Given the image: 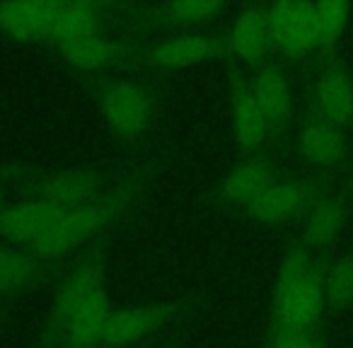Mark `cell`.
Returning <instances> with one entry per match:
<instances>
[{
	"label": "cell",
	"mask_w": 353,
	"mask_h": 348,
	"mask_svg": "<svg viewBox=\"0 0 353 348\" xmlns=\"http://www.w3.org/2000/svg\"><path fill=\"white\" fill-rule=\"evenodd\" d=\"M230 39L223 30L187 32L145 41L138 70H184L208 61H230Z\"/></svg>",
	"instance_id": "cell-13"
},
{
	"label": "cell",
	"mask_w": 353,
	"mask_h": 348,
	"mask_svg": "<svg viewBox=\"0 0 353 348\" xmlns=\"http://www.w3.org/2000/svg\"><path fill=\"white\" fill-rule=\"evenodd\" d=\"M112 309L114 307L109 303L107 285H99L70 319V327L65 331L61 348H102L104 329H107Z\"/></svg>",
	"instance_id": "cell-23"
},
{
	"label": "cell",
	"mask_w": 353,
	"mask_h": 348,
	"mask_svg": "<svg viewBox=\"0 0 353 348\" xmlns=\"http://www.w3.org/2000/svg\"><path fill=\"white\" fill-rule=\"evenodd\" d=\"M228 75V102H230L232 136L242 155H256L264 152L269 145V128L266 119L259 109V102L252 90L250 70H245L235 61H225Z\"/></svg>",
	"instance_id": "cell-17"
},
{
	"label": "cell",
	"mask_w": 353,
	"mask_h": 348,
	"mask_svg": "<svg viewBox=\"0 0 353 348\" xmlns=\"http://www.w3.org/2000/svg\"><path fill=\"white\" fill-rule=\"evenodd\" d=\"M348 211H351V198H348V189L343 179L334 182L332 187L324 192V196L314 203L303 218V227H300L295 240L314 256H324V252L339 240L343 225H346Z\"/></svg>",
	"instance_id": "cell-18"
},
{
	"label": "cell",
	"mask_w": 353,
	"mask_h": 348,
	"mask_svg": "<svg viewBox=\"0 0 353 348\" xmlns=\"http://www.w3.org/2000/svg\"><path fill=\"white\" fill-rule=\"evenodd\" d=\"M230 39V56L245 70H254L269 59H274V41L269 25V3H252L237 15Z\"/></svg>",
	"instance_id": "cell-20"
},
{
	"label": "cell",
	"mask_w": 353,
	"mask_h": 348,
	"mask_svg": "<svg viewBox=\"0 0 353 348\" xmlns=\"http://www.w3.org/2000/svg\"><path fill=\"white\" fill-rule=\"evenodd\" d=\"M334 182L336 179L319 177L312 172L310 174H283L242 216L259 225H283L295 218H305Z\"/></svg>",
	"instance_id": "cell-12"
},
{
	"label": "cell",
	"mask_w": 353,
	"mask_h": 348,
	"mask_svg": "<svg viewBox=\"0 0 353 348\" xmlns=\"http://www.w3.org/2000/svg\"><path fill=\"white\" fill-rule=\"evenodd\" d=\"M348 12H351V6H348V3H339V0H332V3H314L317 44H319L317 61L339 54V39H341L343 30H346Z\"/></svg>",
	"instance_id": "cell-25"
},
{
	"label": "cell",
	"mask_w": 353,
	"mask_h": 348,
	"mask_svg": "<svg viewBox=\"0 0 353 348\" xmlns=\"http://www.w3.org/2000/svg\"><path fill=\"white\" fill-rule=\"evenodd\" d=\"M283 177L276 157L269 150L247 155L230 170L213 194V206L225 213H245L271 184Z\"/></svg>",
	"instance_id": "cell-16"
},
{
	"label": "cell",
	"mask_w": 353,
	"mask_h": 348,
	"mask_svg": "<svg viewBox=\"0 0 353 348\" xmlns=\"http://www.w3.org/2000/svg\"><path fill=\"white\" fill-rule=\"evenodd\" d=\"M34 172V167L22 165V162H0V182H20Z\"/></svg>",
	"instance_id": "cell-27"
},
{
	"label": "cell",
	"mask_w": 353,
	"mask_h": 348,
	"mask_svg": "<svg viewBox=\"0 0 353 348\" xmlns=\"http://www.w3.org/2000/svg\"><path fill=\"white\" fill-rule=\"evenodd\" d=\"M228 12L223 0H172L152 6H133L128 12L126 37H172L203 32Z\"/></svg>",
	"instance_id": "cell-8"
},
{
	"label": "cell",
	"mask_w": 353,
	"mask_h": 348,
	"mask_svg": "<svg viewBox=\"0 0 353 348\" xmlns=\"http://www.w3.org/2000/svg\"><path fill=\"white\" fill-rule=\"evenodd\" d=\"M56 0H12L0 3V34L22 44H49Z\"/></svg>",
	"instance_id": "cell-21"
},
{
	"label": "cell",
	"mask_w": 353,
	"mask_h": 348,
	"mask_svg": "<svg viewBox=\"0 0 353 348\" xmlns=\"http://www.w3.org/2000/svg\"><path fill=\"white\" fill-rule=\"evenodd\" d=\"M136 165L123 167H65L54 172H34L15 182L20 198H39L63 208H78L94 198L104 196L126 182Z\"/></svg>",
	"instance_id": "cell-5"
},
{
	"label": "cell",
	"mask_w": 353,
	"mask_h": 348,
	"mask_svg": "<svg viewBox=\"0 0 353 348\" xmlns=\"http://www.w3.org/2000/svg\"><path fill=\"white\" fill-rule=\"evenodd\" d=\"M264 348H327L322 331L305 334H266Z\"/></svg>",
	"instance_id": "cell-26"
},
{
	"label": "cell",
	"mask_w": 353,
	"mask_h": 348,
	"mask_svg": "<svg viewBox=\"0 0 353 348\" xmlns=\"http://www.w3.org/2000/svg\"><path fill=\"white\" fill-rule=\"evenodd\" d=\"M160 170L162 165L157 160H152V157L136 162V167H133L126 182H121L117 189L94 198V201L83 203L78 208H70L54 230L46 232L39 242H34L30 247V252L39 261H46V264L54 266H65L85 247L97 242L99 237L117 232L119 223L150 194L155 179L160 177Z\"/></svg>",
	"instance_id": "cell-1"
},
{
	"label": "cell",
	"mask_w": 353,
	"mask_h": 348,
	"mask_svg": "<svg viewBox=\"0 0 353 348\" xmlns=\"http://www.w3.org/2000/svg\"><path fill=\"white\" fill-rule=\"evenodd\" d=\"M348 172H351V174H353V157H351V170H348Z\"/></svg>",
	"instance_id": "cell-32"
},
{
	"label": "cell",
	"mask_w": 353,
	"mask_h": 348,
	"mask_svg": "<svg viewBox=\"0 0 353 348\" xmlns=\"http://www.w3.org/2000/svg\"><path fill=\"white\" fill-rule=\"evenodd\" d=\"M269 25L274 56L290 70L314 63L319 54L314 3L281 0L269 3Z\"/></svg>",
	"instance_id": "cell-11"
},
{
	"label": "cell",
	"mask_w": 353,
	"mask_h": 348,
	"mask_svg": "<svg viewBox=\"0 0 353 348\" xmlns=\"http://www.w3.org/2000/svg\"><path fill=\"white\" fill-rule=\"evenodd\" d=\"M133 6L123 3H92V0H56V15L51 22L49 46L59 41L85 39L109 34L117 27L126 30Z\"/></svg>",
	"instance_id": "cell-15"
},
{
	"label": "cell",
	"mask_w": 353,
	"mask_h": 348,
	"mask_svg": "<svg viewBox=\"0 0 353 348\" xmlns=\"http://www.w3.org/2000/svg\"><path fill=\"white\" fill-rule=\"evenodd\" d=\"M203 293H189L184 298L165 300L152 305H136V307H114L104 329L102 348H138L150 343V336L170 329L172 324L184 322V317L199 307Z\"/></svg>",
	"instance_id": "cell-7"
},
{
	"label": "cell",
	"mask_w": 353,
	"mask_h": 348,
	"mask_svg": "<svg viewBox=\"0 0 353 348\" xmlns=\"http://www.w3.org/2000/svg\"><path fill=\"white\" fill-rule=\"evenodd\" d=\"M252 90L269 128V145H281L290 141L298 123V97H295L293 70L279 61L269 59L250 73Z\"/></svg>",
	"instance_id": "cell-10"
},
{
	"label": "cell",
	"mask_w": 353,
	"mask_h": 348,
	"mask_svg": "<svg viewBox=\"0 0 353 348\" xmlns=\"http://www.w3.org/2000/svg\"><path fill=\"white\" fill-rule=\"evenodd\" d=\"M143 46H145V39L97 34L85 37V39L59 41V44H51V49L75 73L85 78H97V75L119 73V70H138Z\"/></svg>",
	"instance_id": "cell-9"
},
{
	"label": "cell",
	"mask_w": 353,
	"mask_h": 348,
	"mask_svg": "<svg viewBox=\"0 0 353 348\" xmlns=\"http://www.w3.org/2000/svg\"><path fill=\"white\" fill-rule=\"evenodd\" d=\"M114 232L99 237L90 247H85L75 259L68 261V269L61 274L56 293L51 298V307L46 314L41 336L37 338L34 348H61L65 338V331L70 327V319L75 317L83 303L104 285L107 274V259L112 252Z\"/></svg>",
	"instance_id": "cell-4"
},
{
	"label": "cell",
	"mask_w": 353,
	"mask_h": 348,
	"mask_svg": "<svg viewBox=\"0 0 353 348\" xmlns=\"http://www.w3.org/2000/svg\"><path fill=\"white\" fill-rule=\"evenodd\" d=\"M157 348H182V334H174V336H170L165 343H160Z\"/></svg>",
	"instance_id": "cell-29"
},
{
	"label": "cell",
	"mask_w": 353,
	"mask_h": 348,
	"mask_svg": "<svg viewBox=\"0 0 353 348\" xmlns=\"http://www.w3.org/2000/svg\"><path fill=\"white\" fill-rule=\"evenodd\" d=\"M160 343H155V341H150V343H145V346H138V348H157Z\"/></svg>",
	"instance_id": "cell-31"
},
{
	"label": "cell",
	"mask_w": 353,
	"mask_h": 348,
	"mask_svg": "<svg viewBox=\"0 0 353 348\" xmlns=\"http://www.w3.org/2000/svg\"><path fill=\"white\" fill-rule=\"evenodd\" d=\"M293 145L303 165L312 174L327 179H343L351 170V136L336 123L303 102L293 131Z\"/></svg>",
	"instance_id": "cell-6"
},
{
	"label": "cell",
	"mask_w": 353,
	"mask_h": 348,
	"mask_svg": "<svg viewBox=\"0 0 353 348\" xmlns=\"http://www.w3.org/2000/svg\"><path fill=\"white\" fill-rule=\"evenodd\" d=\"M109 131L126 143H141L152 128L162 104V90L152 80L131 75H97L85 78Z\"/></svg>",
	"instance_id": "cell-3"
},
{
	"label": "cell",
	"mask_w": 353,
	"mask_h": 348,
	"mask_svg": "<svg viewBox=\"0 0 353 348\" xmlns=\"http://www.w3.org/2000/svg\"><path fill=\"white\" fill-rule=\"evenodd\" d=\"M15 182H0V213L6 211L8 206H10V196H12V192H15V187H12Z\"/></svg>",
	"instance_id": "cell-28"
},
{
	"label": "cell",
	"mask_w": 353,
	"mask_h": 348,
	"mask_svg": "<svg viewBox=\"0 0 353 348\" xmlns=\"http://www.w3.org/2000/svg\"><path fill=\"white\" fill-rule=\"evenodd\" d=\"M305 102L353 136V75L339 54L314 61Z\"/></svg>",
	"instance_id": "cell-14"
},
{
	"label": "cell",
	"mask_w": 353,
	"mask_h": 348,
	"mask_svg": "<svg viewBox=\"0 0 353 348\" xmlns=\"http://www.w3.org/2000/svg\"><path fill=\"white\" fill-rule=\"evenodd\" d=\"M343 184H346V189H348V198H351V208H353V174L351 172L343 177Z\"/></svg>",
	"instance_id": "cell-30"
},
{
	"label": "cell",
	"mask_w": 353,
	"mask_h": 348,
	"mask_svg": "<svg viewBox=\"0 0 353 348\" xmlns=\"http://www.w3.org/2000/svg\"><path fill=\"white\" fill-rule=\"evenodd\" d=\"M143 346H145V343H143Z\"/></svg>",
	"instance_id": "cell-33"
},
{
	"label": "cell",
	"mask_w": 353,
	"mask_h": 348,
	"mask_svg": "<svg viewBox=\"0 0 353 348\" xmlns=\"http://www.w3.org/2000/svg\"><path fill=\"white\" fill-rule=\"evenodd\" d=\"M68 211L70 208L39 198H17L0 213V242L30 249L46 232L54 230Z\"/></svg>",
	"instance_id": "cell-19"
},
{
	"label": "cell",
	"mask_w": 353,
	"mask_h": 348,
	"mask_svg": "<svg viewBox=\"0 0 353 348\" xmlns=\"http://www.w3.org/2000/svg\"><path fill=\"white\" fill-rule=\"evenodd\" d=\"M63 266L39 261L30 249L0 242V300L39 285L56 276Z\"/></svg>",
	"instance_id": "cell-22"
},
{
	"label": "cell",
	"mask_w": 353,
	"mask_h": 348,
	"mask_svg": "<svg viewBox=\"0 0 353 348\" xmlns=\"http://www.w3.org/2000/svg\"><path fill=\"white\" fill-rule=\"evenodd\" d=\"M324 300H327L329 314L346 312L353 307V245L334 261H327Z\"/></svg>",
	"instance_id": "cell-24"
},
{
	"label": "cell",
	"mask_w": 353,
	"mask_h": 348,
	"mask_svg": "<svg viewBox=\"0 0 353 348\" xmlns=\"http://www.w3.org/2000/svg\"><path fill=\"white\" fill-rule=\"evenodd\" d=\"M324 271L327 259L310 254L298 240L285 247L276 276L266 334L319 331V324L327 314Z\"/></svg>",
	"instance_id": "cell-2"
}]
</instances>
